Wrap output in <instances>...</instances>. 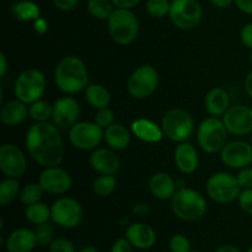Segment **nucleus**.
Returning <instances> with one entry per match:
<instances>
[{
    "label": "nucleus",
    "mask_w": 252,
    "mask_h": 252,
    "mask_svg": "<svg viewBox=\"0 0 252 252\" xmlns=\"http://www.w3.org/2000/svg\"><path fill=\"white\" fill-rule=\"evenodd\" d=\"M25 144L30 157L41 166H59L63 161V139L54 123H33L27 130Z\"/></svg>",
    "instance_id": "nucleus-1"
},
{
    "label": "nucleus",
    "mask_w": 252,
    "mask_h": 252,
    "mask_svg": "<svg viewBox=\"0 0 252 252\" xmlns=\"http://www.w3.org/2000/svg\"><path fill=\"white\" fill-rule=\"evenodd\" d=\"M54 81L57 88L68 95L85 91L89 71L83 59L76 56L63 57L54 69Z\"/></svg>",
    "instance_id": "nucleus-2"
},
{
    "label": "nucleus",
    "mask_w": 252,
    "mask_h": 252,
    "mask_svg": "<svg viewBox=\"0 0 252 252\" xmlns=\"http://www.w3.org/2000/svg\"><path fill=\"white\" fill-rule=\"evenodd\" d=\"M207 201L201 192L181 187L171 198V209L175 216L185 221H196L207 213Z\"/></svg>",
    "instance_id": "nucleus-3"
},
{
    "label": "nucleus",
    "mask_w": 252,
    "mask_h": 252,
    "mask_svg": "<svg viewBox=\"0 0 252 252\" xmlns=\"http://www.w3.org/2000/svg\"><path fill=\"white\" fill-rule=\"evenodd\" d=\"M108 33L116 43L128 46L139 34V20L130 9H117L107 20Z\"/></svg>",
    "instance_id": "nucleus-4"
},
{
    "label": "nucleus",
    "mask_w": 252,
    "mask_h": 252,
    "mask_svg": "<svg viewBox=\"0 0 252 252\" xmlns=\"http://www.w3.org/2000/svg\"><path fill=\"white\" fill-rule=\"evenodd\" d=\"M228 130L223 120L219 117H207L197 128V143L203 152L216 154L221 152L228 140Z\"/></svg>",
    "instance_id": "nucleus-5"
},
{
    "label": "nucleus",
    "mask_w": 252,
    "mask_h": 252,
    "mask_svg": "<svg viewBox=\"0 0 252 252\" xmlns=\"http://www.w3.org/2000/svg\"><path fill=\"white\" fill-rule=\"evenodd\" d=\"M44 91H46V76L38 69H26L15 80V96L17 100L22 101L26 105H31L41 100Z\"/></svg>",
    "instance_id": "nucleus-6"
},
{
    "label": "nucleus",
    "mask_w": 252,
    "mask_h": 252,
    "mask_svg": "<svg viewBox=\"0 0 252 252\" xmlns=\"http://www.w3.org/2000/svg\"><path fill=\"white\" fill-rule=\"evenodd\" d=\"M161 128L165 137L171 142H187L194 132V122L191 113L182 108L167 111L161 121Z\"/></svg>",
    "instance_id": "nucleus-7"
},
{
    "label": "nucleus",
    "mask_w": 252,
    "mask_h": 252,
    "mask_svg": "<svg viewBox=\"0 0 252 252\" xmlns=\"http://www.w3.org/2000/svg\"><path fill=\"white\" fill-rule=\"evenodd\" d=\"M207 194L214 202L228 204L236 201L241 192L238 179L229 172H216L211 175L206 184Z\"/></svg>",
    "instance_id": "nucleus-8"
},
{
    "label": "nucleus",
    "mask_w": 252,
    "mask_h": 252,
    "mask_svg": "<svg viewBox=\"0 0 252 252\" xmlns=\"http://www.w3.org/2000/svg\"><path fill=\"white\" fill-rule=\"evenodd\" d=\"M160 76L157 69L150 64L140 65L130 74L127 90L133 98L144 100L150 97L159 86Z\"/></svg>",
    "instance_id": "nucleus-9"
},
{
    "label": "nucleus",
    "mask_w": 252,
    "mask_h": 252,
    "mask_svg": "<svg viewBox=\"0 0 252 252\" xmlns=\"http://www.w3.org/2000/svg\"><path fill=\"white\" fill-rule=\"evenodd\" d=\"M203 9L198 0H171L169 17L180 30H193L202 21Z\"/></svg>",
    "instance_id": "nucleus-10"
},
{
    "label": "nucleus",
    "mask_w": 252,
    "mask_h": 252,
    "mask_svg": "<svg viewBox=\"0 0 252 252\" xmlns=\"http://www.w3.org/2000/svg\"><path fill=\"white\" fill-rule=\"evenodd\" d=\"M51 219L62 228H76L83 220L81 204L70 197H62L52 204Z\"/></svg>",
    "instance_id": "nucleus-11"
},
{
    "label": "nucleus",
    "mask_w": 252,
    "mask_h": 252,
    "mask_svg": "<svg viewBox=\"0 0 252 252\" xmlns=\"http://www.w3.org/2000/svg\"><path fill=\"white\" fill-rule=\"evenodd\" d=\"M71 145L81 150H95L103 140V129L95 122H76L69 129Z\"/></svg>",
    "instance_id": "nucleus-12"
},
{
    "label": "nucleus",
    "mask_w": 252,
    "mask_h": 252,
    "mask_svg": "<svg viewBox=\"0 0 252 252\" xmlns=\"http://www.w3.org/2000/svg\"><path fill=\"white\" fill-rule=\"evenodd\" d=\"M0 170L6 177L20 179L27 170L25 153L17 145L5 143L0 148Z\"/></svg>",
    "instance_id": "nucleus-13"
},
{
    "label": "nucleus",
    "mask_w": 252,
    "mask_h": 252,
    "mask_svg": "<svg viewBox=\"0 0 252 252\" xmlns=\"http://www.w3.org/2000/svg\"><path fill=\"white\" fill-rule=\"evenodd\" d=\"M221 120L230 134L244 137L252 133V108L249 106H230L221 116Z\"/></svg>",
    "instance_id": "nucleus-14"
},
{
    "label": "nucleus",
    "mask_w": 252,
    "mask_h": 252,
    "mask_svg": "<svg viewBox=\"0 0 252 252\" xmlns=\"http://www.w3.org/2000/svg\"><path fill=\"white\" fill-rule=\"evenodd\" d=\"M220 159L225 166L241 170L252 164V144L244 140H234L224 145Z\"/></svg>",
    "instance_id": "nucleus-15"
},
{
    "label": "nucleus",
    "mask_w": 252,
    "mask_h": 252,
    "mask_svg": "<svg viewBox=\"0 0 252 252\" xmlns=\"http://www.w3.org/2000/svg\"><path fill=\"white\" fill-rule=\"evenodd\" d=\"M38 184L46 193L62 194L71 189L73 180L68 171L59 166L44 167L38 177Z\"/></svg>",
    "instance_id": "nucleus-16"
},
{
    "label": "nucleus",
    "mask_w": 252,
    "mask_h": 252,
    "mask_svg": "<svg viewBox=\"0 0 252 252\" xmlns=\"http://www.w3.org/2000/svg\"><path fill=\"white\" fill-rule=\"evenodd\" d=\"M80 106L71 96H64L53 103L52 122L58 128H70L78 122Z\"/></svg>",
    "instance_id": "nucleus-17"
},
{
    "label": "nucleus",
    "mask_w": 252,
    "mask_h": 252,
    "mask_svg": "<svg viewBox=\"0 0 252 252\" xmlns=\"http://www.w3.org/2000/svg\"><path fill=\"white\" fill-rule=\"evenodd\" d=\"M89 162L100 175H116L121 167L120 158L111 148H96L91 153Z\"/></svg>",
    "instance_id": "nucleus-18"
},
{
    "label": "nucleus",
    "mask_w": 252,
    "mask_h": 252,
    "mask_svg": "<svg viewBox=\"0 0 252 252\" xmlns=\"http://www.w3.org/2000/svg\"><path fill=\"white\" fill-rule=\"evenodd\" d=\"M175 165L180 172L185 175H191L198 169L199 157L198 152L191 143H179L174 152Z\"/></svg>",
    "instance_id": "nucleus-19"
},
{
    "label": "nucleus",
    "mask_w": 252,
    "mask_h": 252,
    "mask_svg": "<svg viewBox=\"0 0 252 252\" xmlns=\"http://www.w3.org/2000/svg\"><path fill=\"white\" fill-rule=\"evenodd\" d=\"M126 238L133 248L148 250L153 248L157 241V234L150 225L145 223H133L126 230Z\"/></svg>",
    "instance_id": "nucleus-20"
},
{
    "label": "nucleus",
    "mask_w": 252,
    "mask_h": 252,
    "mask_svg": "<svg viewBox=\"0 0 252 252\" xmlns=\"http://www.w3.org/2000/svg\"><path fill=\"white\" fill-rule=\"evenodd\" d=\"M38 245L36 233L31 229L20 228L12 231L5 241L7 252H32Z\"/></svg>",
    "instance_id": "nucleus-21"
},
{
    "label": "nucleus",
    "mask_w": 252,
    "mask_h": 252,
    "mask_svg": "<svg viewBox=\"0 0 252 252\" xmlns=\"http://www.w3.org/2000/svg\"><path fill=\"white\" fill-rule=\"evenodd\" d=\"M130 132L144 143H159L164 138V130L160 126L147 118H138L130 125Z\"/></svg>",
    "instance_id": "nucleus-22"
},
{
    "label": "nucleus",
    "mask_w": 252,
    "mask_h": 252,
    "mask_svg": "<svg viewBox=\"0 0 252 252\" xmlns=\"http://www.w3.org/2000/svg\"><path fill=\"white\" fill-rule=\"evenodd\" d=\"M148 186H149L153 196L161 201L171 199L177 191L175 180L167 172L162 171L155 172L154 175H152Z\"/></svg>",
    "instance_id": "nucleus-23"
},
{
    "label": "nucleus",
    "mask_w": 252,
    "mask_h": 252,
    "mask_svg": "<svg viewBox=\"0 0 252 252\" xmlns=\"http://www.w3.org/2000/svg\"><path fill=\"white\" fill-rule=\"evenodd\" d=\"M29 116V107L25 102L20 100H10L2 103L1 110H0V120L2 125L14 127L20 125L26 120Z\"/></svg>",
    "instance_id": "nucleus-24"
},
{
    "label": "nucleus",
    "mask_w": 252,
    "mask_h": 252,
    "mask_svg": "<svg viewBox=\"0 0 252 252\" xmlns=\"http://www.w3.org/2000/svg\"><path fill=\"white\" fill-rule=\"evenodd\" d=\"M130 133L122 123H112L103 130V140L112 150H125L130 143Z\"/></svg>",
    "instance_id": "nucleus-25"
},
{
    "label": "nucleus",
    "mask_w": 252,
    "mask_h": 252,
    "mask_svg": "<svg viewBox=\"0 0 252 252\" xmlns=\"http://www.w3.org/2000/svg\"><path fill=\"white\" fill-rule=\"evenodd\" d=\"M229 95L223 88H214L209 90L204 98V107L207 112L214 117H220L230 107Z\"/></svg>",
    "instance_id": "nucleus-26"
},
{
    "label": "nucleus",
    "mask_w": 252,
    "mask_h": 252,
    "mask_svg": "<svg viewBox=\"0 0 252 252\" xmlns=\"http://www.w3.org/2000/svg\"><path fill=\"white\" fill-rule=\"evenodd\" d=\"M10 11L16 17V20L22 22L36 21L38 17H41V9L31 0H19L11 5Z\"/></svg>",
    "instance_id": "nucleus-27"
},
{
    "label": "nucleus",
    "mask_w": 252,
    "mask_h": 252,
    "mask_svg": "<svg viewBox=\"0 0 252 252\" xmlns=\"http://www.w3.org/2000/svg\"><path fill=\"white\" fill-rule=\"evenodd\" d=\"M85 97L89 105L96 110L108 107L111 102L110 91L100 84H89L85 89Z\"/></svg>",
    "instance_id": "nucleus-28"
},
{
    "label": "nucleus",
    "mask_w": 252,
    "mask_h": 252,
    "mask_svg": "<svg viewBox=\"0 0 252 252\" xmlns=\"http://www.w3.org/2000/svg\"><path fill=\"white\" fill-rule=\"evenodd\" d=\"M25 218L34 225L48 223V220L51 219V208L42 202L30 204L25 208Z\"/></svg>",
    "instance_id": "nucleus-29"
},
{
    "label": "nucleus",
    "mask_w": 252,
    "mask_h": 252,
    "mask_svg": "<svg viewBox=\"0 0 252 252\" xmlns=\"http://www.w3.org/2000/svg\"><path fill=\"white\" fill-rule=\"evenodd\" d=\"M20 184L19 179L14 177H6L0 182V204L6 206L11 203L15 198L20 194Z\"/></svg>",
    "instance_id": "nucleus-30"
},
{
    "label": "nucleus",
    "mask_w": 252,
    "mask_h": 252,
    "mask_svg": "<svg viewBox=\"0 0 252 252\" xmlns=\"http://www.w3.org/2000/svg\"><path fill=\"white\" fill-rule=\"evenodd\" d=\"M117 187V179L115 175H101L96 177L93 184V191L97 197H108Z\"/></svg>",
    "instance_id": "nucleus-31"
},
{
    "label": "nucleus",
    "mask_w": 252,
    "mask_h": 252,
    "mask_svg": "<svg viewBox=\"0 0 252 252\" xmlns=\"http://www.w3.org/2000/svg\"><path fill=\"white\" fill-rule=\"evenodd\" d=\"M115 9V5L111 0H89L88 1L89 12L97 20H108Z\"/></svg>",
    "instance_id": "nucleus-32"
},
{
    "label": "nucleus",
    "mask_w": 252,
    "mask_h": 252,
    "mask_svg": "<svg viewBox=\"0 0 252 252\" xmlns=\"http://www.w3.org/2000/svg\"><path fill=\"white\" fill-rule=\"evenodd\" d=\"M52 112H53V105L42 98L31 103L29 107V116L36 122H48L49 118H52Z\"/></svg>",
    "instance_id": "nucleus-33"
},
{
    "label": "nucleus",
    "mask_w": 252,
    "mask_h": 252,
    "mask_svg": "<svg viewBox=\"0 0 252 252\" xmlns=\"http://www.w3.org/2000/svg\"><path fill=\"white\" fill-rule=\"evenodd\" d=\"M44 191L41 187V185L37 182V184H29L21 189L20 191V201L25 206H30V204L37 203V202H41L42 196H43Z\"/></svg>",
    "instance_id": "nucleus-34"
},
{
    "label": "nucleus",
    "mask_w": 252,
    "mask_h": 252,
    "mask_svg": "<svg viewBox=\"0 0 252 252\" xmlns=\"http://www.w3.org/2000/svg\"><path fill=\"white\" fill-rule=\"evenodd\" d=\"M170 6H171L170 0H148L145 5L148 14L157 19L167 16L170 12Z\"/></svg>",
    "instance_id": "nucleus-35"
},
{
    "label": "nucleus",
    "mask_w": 252,
    "mask_h": 252,
    "mask_svg": "<svg viewBox=\"0 0 252 252\" xmlns=\"http://www.w3.org/2000/svg\"><path fill=\"white\" fill-rule=\"evenodd\" d=\"M34 233H36L37 241H38L39 246L51 245L52 241L54 240L53 239V228H52L48 223L39 224V225H37Z\"/></svg>",
    "instance_id": "nucleus-36"
},
{
    "label": "nucleus",
    "mask_w": 252,
    "mask_h": 252,
    "mask_svg": "<svg viewBox=\"0 0 252 252\" xmlns=\"http://www.w3.org/2000/svg\"><path fill=\"white\" fill-rule=\"evenodd\" d=\"M94 122L97 126H100V127L105 130L106 128L110 127L112 123H115V113H113V111L108 107L101 108V110H97V112H96Z\"/></svg>",
    "instance_id": "nucleus-37"
},
{
    "label": "nucleus",
    "mask_w": 252,
    "mask_h": 252,
    "mask_svg": "<svg viewBox=\"0 0 252 252\" xmlns=\"http://www.w3.org/2000/svg\"><path fill=\"white\" fill-rule=\"evenodd\" d=\"M170 250L171 252H189L191 251V244L187 236L182 234H175L170 239Z\"/></svg>",
    "instance_id": "nucleus-38"
},
{
    "label": "nucleus",
    "mask_w": 252,
    "mask_h": 252,
    "mask_svg": "<svg viewBox=\"0 0 252 252\" xmlns=\"http://www.w3.org/2000/svg\"><path fill=\"white\" fill-rule=\"evenodd\" d=\"M49 252H76V249L71 241L64 238H57L49 245Z\"/></svg>",
    "instance_id": "nucleus-39"
},
{
    "label": "nucleus",
    "mask_w": 252,
    "mask_h": 252,
    "mask_svg": "<svg viewBox=\"0 0 252 252\" xmlns=\"http://www.w3.org/2000/svg\"><path fill=\"white\" fill-rule=\"evenodd\" d=\"M238 202L241 211L248 214V216L252 217V189H241Z\"/></svg>",
    "instance_id": "nucleus-40"
},
{
    "label": "nucleus",
    "mask_w": 252,
    "mask_h": 252,
    "mask_svg": "<svg viewBox=\"0 0 252 252\" xmlns=\"http://www.w3.org/2000/svg\"><path fill=\"white\" fill-rule=\"evenodd\" d=\"M236 179H238L241 189H252V167L248 166L241 169L236 175Z\"/></svg>",
    "instance_id": "nucleus-41"
},
{
    "label": "nucleus",
    "mask_w": 252,
    "mask_h": 252,
    "mask_svg": "<svg viewBox=\"0 0 252 252\" xmlns=\"http://www.w3.org/2000/svg\"><path fill=\"white\" fill-rule=\"evenodd\" d=\"M240 39L244 46L252 51V22L244 25L240 31Z\"/></svg>",
    "instance_id": "nucleus-42"
},
{
    "label": "nucleus",
    "mask_w": 252,
    "mask_h": 252,
    "mask_svg": "<svg viewBox=\"0 0 252 252\" xmlns=\"http://www.w3.org/2000/svg\"><path fill=\"white\" fill-rule=\"evenodd\" d=\"M111 252H133V245L127 238H121L113 243Z\"/></svg>",
    "instance_id": "nucleus-43"
},
{
    "label": "nucleus",
    "mask_w": 252,
    "mask_h": 252,
    "mask_svg": "<svg viewBox=\"0 0 252 252\" xmlns=\"http://www.w3.org/2000/svg\"><path fill=\"white\" fill-rule=\"evenodd\" d=\"M54 6L62 11H71L79 4V0H52Z\"/></svg>",
    "instance_id": "nucleus-44"
},
{
    "label": "nucleus",
    "mask_w": 252,
    "mask_h": 252,
    "mask_svg": "<svg viewBox=\"0 0 252 252\" xmlns=\"http://www.w3.org/2000/svg\"><path fill=\"white\" fill-rule=\"evenodd\" d=\"M112 4L115 5V7L117 9H130L137 6L142 0H111Z\"/></svg>",
    "instance_id": "nucleus-45"
},
{
    "label": "nucleus",
    "mask_w": 252,
    "mask_h": 252,
    "mask_svg": "<svg viewBox=\"0 0 252 252\" xmlns=\"http://www.w3.org/2000/svg\"><path fill=\"white\" fill-rule=\"evenodd\" d=\"M33 29L36 31V33L44 34L48 31V22L43 17H38L36 21H33Z\"/></svg>",
    "instance_id": "nucleus-46"
},
{
    "label": "nucleus",
    "mask_w": 252,
    "mask_h": 252,
    "mask_svg": "<svg viewBox=\"0 0 252 252\" xmlns=\"http://www.w3.org/2000/svg\"><path fill=\"white\" fill-rule=\"evenodd\" d=\"M234 2L241 12L246 15H252V0H234Z\"/></svg>",
    "instance_id": "nucleus-47"
},
{
    "label": "nucleus",
    "mask_w": 252,
    "mask_h": 252,
    "mask_svg": "<svg viewBox=\"0 0 252 252\" xmlns=\"http://www.w3.org/2000/svg\"><path fill=\"white\" fill-rule=\"evenodd\" d=\"M132 212L133 214H138V216H145L150 212V206L145 202H139V203L134 204Z\"/></svg>",
    "instance_id": "nucleus-48"
},
{
    "label": "nucleus",
    "mask_w": 252,
    "mask_h": 252,
    "mask_svg": "<svg viewBox=\"0 0 252 252\" xmlns=\"http://www.w3.org/2000/svg\"><path fill=\"white\" fill-rule=\"evenodd\" d=\"M7 71V58L4 53H0V78H4Z\"/></svg>",
    "instance_id": "nucleus-49"
},
{
    "label": "nucleus",
    "mask_w": 252,
    "mask_h": 252,
    "mask_svg": "<svg viewBox=\"0 0 252 252\" xmlns=\"http://www.w3.org/2000/svg\"><path fill=\"white\" fill-rule=\"evenodd\" d=\"M211 2L218 9H225L233 4L234 0H211Z\"/></svg>",
    "instance_id": "nucleus-50"
},
{
    "label": "nucleus",
    "mask_w": 252,
    "mask_h": 252,
    "mask_svg": "<svg viewBox=\"0 0 252 252\" xmlns=\"http://www.w3.org/2000/svg\"><path fill=\"white\" fill-rule=\"evenodd\" d=\"M245 91L252 98V70L248 74V76L245 79Z\"/></svg>",
    "instance_id": "nucleus-51"
},
{
    "label": "nucleus",
    "mask_w": 252,
    "mask_h": 252,
    "mask_svg": "<svg viewBox=\"0 0 252 252\" xmlns=\"http://www.w3.org/2000/svg\"><path fill=\"white\" fill-rule=\"evenodd\" d=\"M216 252H241L236 246L233 245H223L220 248H218Z\"/></svg>",
    "instance_id": "nucleus-52"
},
{
    "label": "nucleus",
    "mask_w": 252,
    "mask_h": 252,
    "mask_svg": "<svg viewBox=\"0 0 252 252\" xmlns=\"http://www.w3.org/2000/svg\"><path fill=\"white\" fill-rule=\"evenodd\" d=\"M79 252H98V251H97V249L95 248V246L89 245V246H85V248L81 249V250Z\"/></svg>",
    "instance_id": "nucleus-53"
},
{
    "label": "nucleus",
    "mask_w": 252,
    "mask_h": 252,
    "mask_svg": "<svg viewBox=\"0 0 252 252\" xmlns=\"http://www.w3.org/2000/svg\"><path fill=\"white\" fill-rule=\"evenodd\" d=\"M250 63L252 64V51H251V53H250Z\"/></svg>",
    "instance_id": "nucleus-54"
},
{
    "label": "nucleus",
    "mask_w": 252,
    "mask_h": 252,
    "mask_svg": "<svg viewBox=\"0 0 252 252\" xmlns=\"http://www.w3.org/2000/svg\"><path fill=\"white\" fill-rule=\"evenodd\" d=\"M248 252H252V245L250 246V248H249V250H248Z\"/></svg>",
    "instance_id": "nucleus-55"
},
{
    "label": "nucleus",
    "mask_w": 252,
    "mask_h": 252,
    "mask_svg": "<svg viewBox=\"0 0 252 252\" xmlns=\"http://www.w3.org/2000/svg\"><path fill=\"white\" fill-rule=\"evenodd\" d=\"M250 135H251V139H250V143H251V144H252V133H251V134H250Z\"/></svg>",
    "instance_id": "nucleus-56"
},
{
    "label": "nucleus",
    "mask_w": 252,
    "mask_h": 252,
    "mask_svg": "<svg viewBox=\"0 0 252 252\" xmlns=\"http://www.w3.org/2000/svg\"><path fill=\"white\" fill-rule=\"evenodd\" d=\"M189 252H198V251H192V250H191V251H189Z\"/></svg>",
    "instance_id": "nucleus-57"
}]
</instances>
